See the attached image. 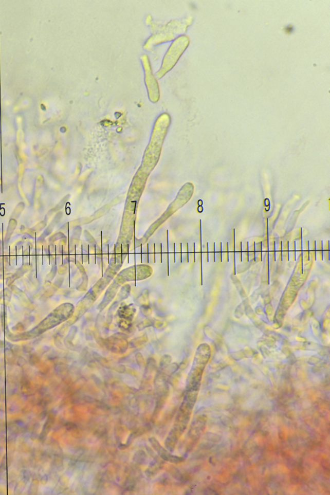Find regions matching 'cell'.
Segmentation results:
<instances>
[{"label": "cell", "mask_w": 330, "mask_h": 495, "mask_svg": "<svg viewBox=\"0 0 330 495\" xmlns=\"http://www.w3.org/2000/svg\"><path fill=\"white\" fill-rule=\"evenodd\" d=\"M189 44V40L186 35H182L175 41L172 44L171 47H170L166 55H165L161 69L156 74L158 78H161L162 76H163L165 74L174 67L177 60L184 52L185 50L187 49Z\"/></svg>", "instance_id": "cell-1"}, {"label": "cell", "mask_w": 330, "mask_h": 495, "mask_svg": "<svg viewBox=\"0 0 330 495\" xmlns=\"http://www.w3.org/2000/svg\"><path fill=\"white\" fill-rule=\"evenodd\" d=\"M143 57L144 68L145 70L146 87H148L150 99L153 102H156L157 101H158L159 98L158 84H157L156 79L152 75L148 57L144 55Z\"/></svg>", "instance_id": "cell-2"}, {"label": "cell", "mask_w": 330, "mask_h": 495, "mask_svg": "<svg viewBox=\"0 0 330 495\" xmlns=\"http://www.w3.org/2000/svg\"><path fill=\"white\" fill-rule=\"evenodd\" d=\"M149 441L151 442L152 446H153L155 450L156 451L158 455L161 456V458L163 459V460L172 463H178L181 461V458L171 455L168 451L162 448L161 444L159 443V442L157 441L156 438H151Z\"/></svg>", "instance_id": "cell-3"}]
</instances>
